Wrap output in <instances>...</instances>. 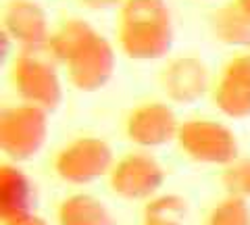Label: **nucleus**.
<instances>
[{"label": "nucleus", "mask_w": 250, "mask_h": 225, "mask_svg": "<svg viewBox=\"0 0 250 225\" xmlns=\"http://www.w3.org/2000/svg\"><path fill=\"white\" fill-rule=\"evenodd\" d=\"M48 138V111L36 104H13L0 111V150L15 165L27 163Z\"/></svg>", "instance_id": "obj_4"}, {"label": "nucleus", "mask_w": 250, "mask_h": 225, "mask_svg": "<svg viewBox=\"0 0 250 225\" xmlns=\"http://www.w3.org/2000/svg\"><path fill=\"white\" fill-rule=\"evenodd\" d=\"M142 225H156V223H142Z\"/></svg>", "instance_id": "obj_21"}, {"label": "nucleus", "mask_w": 250, "mask_h": 225, "mask_svg": "<svg viewBox=\"0 0 250 225\" xmlns=\"http://www.w3.org/2000/svg\"><path fill=\"white\" fill-rule=\"evenodd\" d=\"M205 225H250V205L238 196H225L210 206Z\"/></svg>", "instance_id": "obj_16"}, {"label": "nucleus", "mask_w": 250, "mask_h": 225, "mask_svg": "<svg viewBox=\"0 0 250 225\" xmlns=\"http://www.w3.org/2000/svg\"><path fill=\"white\" fill-rule=\"evenodd\" d=\"M36 185L19 165L6 161L0 165V221L9 223L34 213Z\"/></svg>", "instance_id": "obj_12"}, {"label": "nucleus", "mask_w": 250, "mask_h": 225, "mask_svg": "<svg viewBox=\"0 0 250 225\" xmlns=\"http://www.w3.org/2000/svg\"><path fill=\"white\" fill-rule=\"evenodd\" d=\"M4 225H50V223L46 221V219H42L40 215L29 213V215H23V217H19V219L9 221V223H4Z\"/></svg>", "instance_id": "obj_19"}, {"label": "nucleus", "mask_w": 250, "mask_h": 225, "mask_svg": "<svg viewBox=\"0 0 250 225\" xmlns=\"http://www.w3.org/2000/svg\"><path fill=\"white\" fill-rule=\"evenodd\" d=\"M188 215V200L177 194H156L144 205V223L184 225Z\"/></svg>", "instance_id": "obj_15"}, {"label": "nucleus", "mask_w": 250, "mask_h": 225, "mask_svg": "<svg viewBox=\"0 0 250 225\" xmlns=\"http://www.w3.org/2000/svg\"><path fill=\"white\" fill-rule=\"evenodd\" d=\"M0 25L11 42L23 48H42L52 34L48 15L36 0H6L0 15Z\"/></svg>", "instance_id": "obj_11"}, {"label": "nucleus", "mask_w": 250, "mask_h": 225, "mask_svg": "<svg viewBox=\"0 0 250 225\" xmlns=\"http://www.w3.org/2000/svg\"><path fill=\"white\" fill-rule=\"evenodd\" d=\"M59 225H113V215L100 198L85 192L69 194L57 206Z\"/></svg>", "instance_id": "obj_13"}, {"label": "nucleus", "mask_w": 250, "mask_h": 225, "mask_svg": "<svg viewBox=\"0 0 250 225\" xmlns=\"http://www.w3.org/2000/svg\"><path fill=\"white\" fill-rule=\"evenodd\" d=\"M210 29L219 42L240 46L250 52V15L242 13L231 2L223 4L210 15Z\"/></svg>", "instance_id": "obj_14"}, {"label": "nucleus", "mask_w": 250, "mask_h": 225, "mask_svg": "<svg viewBox=\"0 0 250 225\" xmlns=\"http://www.w3.org/2000/svg\"><path fill=\"white\" fill-rule=\"evenodd\" d=\"M231 4L236 6V9H240L242 13L250 15V0H231Z\"/></svg>", "instance_id": "obj_20"}, {"label": "nucleus", "mask_w": 250, "mask_h": 225, "mask_svg": "<svg viewBox=\"0 0 250 225\" xmlns=\"http://www.w3.org/2000/svg\"><path fill=\"white\" fill-rule=\"evenodd\" d=\"M182 121L167 102L148 100L134 106L123 123L125 138L140 148H159L177 140Z\"/></svg>", "instance_id": "obj_8"}, {"label": "nucleus", "mask_w": 250, "mask_h": 225, "mask_svg": "<svg viewBox=\"0 0 250 225\" xmlns=\"http://www.w3.org/2000/svg\"><path fill=\"white\" fill-rule=\"evenodd\" d=\"M46 48L75 90L98 92L111 82L117 63L115 46L92 23L80 17L65 19L52 29Z\"/></svg>", "instance_id": "obj_1"}, {"label": "nucleus", "mask_w": 250, "mask_h": 225, "mask_svg": "<svg viewBox=\"0 0 250 225\" xmlns=\"http://www.w3.org/2000/svg\"><path fill=\"white\" fill-rule=\"evenodd\" d=\"M117 44L131 61L165 59L173 46V21L165 0H123Z\"/></svg>", "instance_id": "obj_2"}, {"label": "nucleus", "mask_w": 250, "mask_h": 225, "mask_svg": "<svg viewBox=\"0 0 250 225\" xmlns=\"http://www.w3.org/2000/svg\"><path fill=\"white\" fill-rule=\"evenodd\" d=\"M77 2L92 11H104V9H113V6H121L123 0H77Z\"/></svg>", "instance_id": "obj_18"}, {"label": "nucleus", "mask_w": 250, "mask_h": 225, "mask_svg": "<svg viewBox=\"0 0 250 225\" xmlns=\"http://www.w3.org/2000/svg\"><path fill=\"white\" fill-rule=\"evenodd\" d=\"M11 86L21 102L36 104L44 111H57L62 100V83L59 63L42 48H23L15 54L11 63Z\"/></svg>", "instance_id": "obj_3"}, {"label": "nucleus", "mask_w": 250, "mask_h": 225, "mask_svg": "<svg viewBox=\"0 0 250 225\" xmlns=\"http://www.w3.org/2000/svg\"><path fill=\"white\" fill-rule=\"evenodd\" d=\"M165 184V169L148 152H127L115 161L108 185L123 200H150Z\"/></svg>", "instance_id": "obj_7"}, {"label": "nucleus", "mask_w": 250, "mask_h": 225, "mask_svg": "<svg viewBox=\"0 0 250 225\" xmlns=\"http://www.w3.org/2000/svg\"><path fill=\"white\" fill-rule=\"evenodd\" d=\"M115 165L113 148L98 136H77L57 150L52 169L59 180L71 185H85L108 177Z\"/></svg>", "instance_id": "obj_6"}, {"label": "nucleus", "mask_w": 250, "mask_h": 225, "mask_svg": "<svg viewBox=\"0 0 250 225\" xmlns=\"http://www.w3.org/2000/svg\"><path fill=\"white\" fill-rule=\"evenodd\" d=\"M217 111L229 119L250 117V52L233 54L225 61L210 88Z\"/></svg>", "instance_id": "obj_9"}, {"label": "nucleus", "mask_w": 250, "mask_h": 225, "mask_svg": "<svg viewBox=\"0 0 250 225\" xmlns=\"http://www.w3.org/2000/svg\"><path fill=\"white\" fill-rule=\"evenodd\" d=\"M177 146L190 161L228 167L240 159V144L233 129L213 119H186L177 131Z\"/></svg>", "instance_id": "obj_5"}, {"label": "nucleus", "mask_w": 250, "mask_h": 225, "mask_svg": "<svg viewBox=\"0 0 250 225\" xmlns=\"http://www.w3.org/2000/svg\"><path fill=\"white\" fill-rule=\"evenodd\" d=\"M159 82L165 96L175 104H194L213 88L207 63L194 54L169 59L159 75Z\"/></svg>", "instance_id": "obj_10"}, {"label": "nucleus", "mask_w": 250, "mask_h": 225, "mask_svg": "<svg viewBox=\"0 0 250 225\" xmlns=\"http://www.w3.org/2000/svg\"><path fill=\"white\" fill-rule=\"evenodd\" d=\"M221 184L229 196L244 198L250 203V159H238L223 167Z\"/></svg>", "instance_id": "obj_17"}]
</instances>
